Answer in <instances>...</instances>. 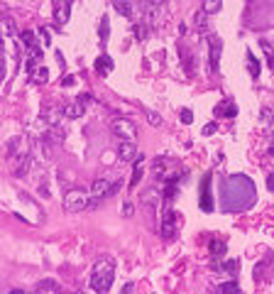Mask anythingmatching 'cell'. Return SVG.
<instances>
[{"label":"cell","instance_id":"28","mask_svg":"<svg viewBox=\"0 0 274 294\" xmlns=\"http://www.w3.org/2000/svg\"><path fill=\"white\" fill-rule=\"evenodd\" d=\"M191 120H193V113H191L189 108H186V110H181V123H186V125H189Z\"/></svg>","mask_w":274,"mask_h":294},{"label":"cell","instance_id":"29","mask_svg":"<svg viewBox=\"0 0 274 294\" xmlns=\"http://www.w3.org/2000/svg\"><path fill=\"white\" fill-rule=\"evenodd\" d=\"M213 132H215V125H213V123H208V125L203 127V135H213Z\"/></svg>","mask_w":274,"mask_h":294},{"label":"cell","instance_id":"21","mask_svg":"<svg viewBox=\"0 0 274 294\" xmlns=\"http://www.w3.org/2000/svg\"><path fill=\"white\" fill-rule=\"evenodd\" d=\"M206 18H208V13H206V10L196 15V25L201 27V32H206V30H208V27H206Z\"/></svg>","mask_w":274,"mask_h":294},{"label":"cell","instance_id":"32","mask_svg":"<svg viewBox=\"0 0 274 294\" xmlns=\"http://www.w3.org/2000/svg\"><path fill=\"white\" fill-rule=\"evenodd\" d=\"M123 292H125V294H132V292H135V284H125V289H123Z\"/></svg>","mask_w":274,"mask_h":294},{"label":"cell","instance_id":"16","mask_svg":"<svg viewBox=\"0 0 274 294\" xmlns=\"http://www.w3.org/2000/svg\"><path fill=\"white\" fill-rule=\"evenodd\" d=\"M220 292H223V294H237V292H240V284H237V282H225V284L220 287Z\"/></svg>","mask_w":274,"mask_h":294},{"label":"cell","instance_id":"8","mask_svg":"<svg viewBox=\"0 0 274 294\" xmlns=\"http://www.w3.org/2000/svg\"><path fill=\"white\" fill-rule=\"evenodd\" d=\"M208 42H211V66L215 69V66H218V59H220V40L211 37Z\"/></svg>","mask_w":274,"mask_h":294},{"label":"cell","instance_id":"30","mask_svg":"<svg viewBox=\"0 0 274 294\" xmlns=\"http://www.w3.org/2000/svg\"><path fill=\"white\" fill-rule=\"evenodd\" d=\"M123 213H125V216H132V213H135V209H132V204H125V209H123Z\"/></svg>","mask_w":274,"mask_h":294},{"label":"cell","instance_id":"13","mask_svg":"<svg viewBox=\"0 0 274 294\" xmlns=\"http://www.w3.org/2000/svg\"><path fill=\"white\" fill-rule=\"evenodd\" d=\"M54 20H57V22H62V25L69 20V0H66L64 5H59V8H57V13H54Z\"/></svg>","mask_w":274,"mask_h":294},{"label":"cell","instance_id":"33","mask_svg":"<svg viewBox=\"0 0 274 294\" xmlns=\"http://www.w3.org/2000/svg\"><path fill=\"white\" fill-rule=\"evenodd\" d=\"M74 84V76H64V86H71Z\"/></svg>","mask_w":274,"mask_h":294},{"label":"cell","instance_id":"34","mask_svg":"<svg viewBox=\"0 0 274 294\" xmlns=\"http://www.w3.org/2000/svg\"><path fill=\"white\" fill-rule=\"evenodd\" d=\"M149 3H152V5H157V8H159V5H164V3H167V0H149Z\"/></svg>","mask_w":274,"mask_h":294},{"label":"cell","instance_id":"20","mask_svg":"<svg viewBox=\"0 0 274 294\" xmlns=\"http://www.w3.org/2000/svg\"><path fill=\"white\" fill-rule=\"evenodd\" d=\"M223 270H225V272H230V274H237V272H240V265H237L235 260H228V262L223 265Z\"/></svg>","mask_w":274,"mask_h":294},{"label":"cell","instance_id":"12","mask_svg":"<svg viewBox=\"0 0 274 294\" xmlns=\"http://www.w3.org/2000/svg\"><path fill=\"white\" fill-rule=\"evenodd\" d=\"M220 8H223V0H206V3H203V10H206L208 15L220 13Z\"/></svg>","mask_w":274,"mask_h":294},{"label":"cell","instance_id":"17","mask_svg":"<svg viewBox=\"0 0 274 294\" xmlns=\"http://www.w3.org/2000/svg\"><path fill=\"white\" fill-rule=\"evenodd\" d=\"M147 120H149V125H154V127H159V125H162V115H159V113H154V110H147Z\"/></svg>","mask_w":274,"mask_h":294},{"label":"cell","instance_id":"31","mask_svg":"<svg viewBox=\"0 0 274 294\" xmlns=\"http://www.w3.org/2000/svg\"><path fill=\"white\" fill-rule=\"evenodd\" d=\"M267 187L274 191V174H269V177H267Z\"/></svg>","mask_w":274,"mask_h":294},{"label":"cell","instance_id":"2","mask_svg":"<svg viewBox=\"0 0 274 294\" xmlns=\"http://www.w3.org/2000/svg\"><path fill=\"white\" fill-rule=\"evenodd\" d=\"M113 132L120 137V140H137V127H135V123H130L127 118H118V120H113Z\"/></svg>","mask_w":274,"mask_h":294},{"label":"cell","instance_id":"22","mask_svg":"<svg viewBox=\"0 0 274 294\" xmlns=\"http://www.w3.org/2000/svg\"><path fill=\"white\" fill-rule=\"evenodd\" d=\"M140 177H142V167L137 165V167H135V172H132V179H130V189H135V187H137Z\"/></svg>","mask_w":274,"mask_h":294},{"label":"cell","instance_id":"23","mask_svg":"<svg viewBox=\"0 0 274 294\" xmlns=\"http://www.w3.org/2000/svg\"><path fill=\"white\" fill-rule=\"evenodd\" d=\"M101 42H108V18L101 20Z\"/></svg>","mask_w":274,"mask_h":294},{"label":"cell","instance_id":"25","mask_svg":"<svg viewBox=\"0 0 274 294\" xmlns=\"http://www.w3.org/2000/svg\"><path fill=\"white\" fill-rule=\"evenodd\" d=\"M247 64H250V74L257 76V74H259V64H254V57H252V54H247Z\"/></svg>","mask_w":274,"mask_h":294},{"label":"cell","instance_id":"19","mask_svg":"<svg viewBox=\"0 0 274 294\" xmlns=\"http://www.w3.org/2000/svg\"><path fill=\"white\" fill-rule=\"evenodd\" d=\"M47 79H49L47 69H44V66H37V69H35V81H42V84H44Z\"/></svg>","mask_w":274,"mask_h":294},{"label":"cell","instance_id":"1","mask_svg":"<svg viewBox=\"0 0 274 294\" xmlns=\"http://www.w3.org/2000/svg\"><path fill=\"white\" fill-rule=\"evenodd\" d=\"M113 279H115V260L113 257H101L96 262V267H93V274H91V289L105 294L110 289Z\"/></svg>","mask_w":274,"mask_h":294},{"label":"cell","instance_id":"5","mask_svg":"<svg viewBox=\"0 0 274 294\" xmlns=\"http://www.w3.org/2000/svg\"><path fill=\"white\" fill-rule=\"evenodd\" d=\"M27 52H30V54H27V69L35 71V69L40 66V62H42V49L35 44V47H27Z\"/></svg>","mask_w":274,"mask_h":294},{"label":"cell","instance_id":"3","mask_svg":"<svg viewBox=\"0 0 274 294\" xmlns=\"http://www.w3.org/2000/svg\"><path fill=\"white\" fill-rule=\"evenodd\" d=\"M64 204L69 211H81V209H88V196L81 191V189H69L66 196H64Z\"/></svg>","mask_w":274,"mask_h":294},{"label":"cell","instance_id":"7","mask_svg":"<svg viewBox=\"0 0 274 294\" xmlns=\"http://www.w3.org/2000/svg\"><path fill=\"white\" fill-rule=\"evenodd\" d=\"M96 71H98L101 76L110 74V71H113V59H110L108 54H101V57L96 59Z\"/></svg>","mask_w":274,"mask_h":294},{"label":"cell","instance_id":"18","mask_svg":"<svg viewBox=\"0 0 274 294\" xmlns=\"http://www.w3.org/2000/svg\"><path fill=\"white\" fill-rule=\"evenodd\" d=\"M147 30H149L147 25H135V40H140V42H142V40L147 37Z\"/></svg>","mask_w":274,"mask_h":294},{"label":"cell","instance_id":"4","mask_svg":"<svg viewBox=\"0 0 274 294\" xmlns=\"http://www.w3.org/2000/svg\"><path fill=\"white\" fill-rule=\"evenodd\" d=\"M118 157L123 162H135L140 157V150H137V145L135 140H120V147H118Z\"/></svg>","mask_w":274,"mask_h":294},{"label":"cell","instance_id":"15","mask_svg":"<svg viewBox=\"0 0 274 294\" xmlns=\"http://www.w3.org/2000/svg\"><path fill=\"white\" fill-rule=\"evenodd\" d=\"M3 35L5 37H13L15 35V22L10 18H3Z\"/></svg>","mask_w":274,"mask_h":294},{"label":"cell","instance_id":"24","mask_svg":"<svg viewBox=\"0 0 274 294\" xmlns=\"http://www.w3.org/2000/svg\"><path fill=\"white\" fill-rule=\"evenodd\" d=\"M22 42H25L27 47H35V32L25 30V32H22Z\"/></svg>","mask_w":274,"mask_h":294},{"label":"cell","instance_id":"9","mask_svg":"<svg viewBox=\"0 0 274 294\" xmlns=\"http://www.w3.org/2000/svg\"><path fill=\"white\" fill-rule=\"evenodd\" d=\"M64 115H66V118H81V115H84V103L79 101V103L66 105V108H64Z\"/></svg>","mask_w":274,"mask_h":294},{"label":"cell","instance_id":"10","mask_svg":"<svg viewBox=\"0 0 274 294\" xmlns=\"http://www.w3.org/2000/svg\"><path fill=\"white\" fill-rule=\"evenodd\" d=\"M174 221H176V218H174V213H171V211H167V216H164V228H162V233H164L167 238H171V235H174Z\"/></svg>","mask_w":274,"mask_h":294},{"label":"cell","instance_id":"26","mask_svg":"<svg viewBox=\"0 0 274 294\" xmlns=\"http://www.w3.org/2000/svg\"><path fill=\"white\" fill-rule=\"evenodd\" d=\"M211 252H213V255H223V252H225V245L218 243V240H213V243H211Z\"/></svg>","mask_w":274,"mask_h":294},{"label":"cell","instance_id":"11","mask_svg":"<svg viewBox=\"0 0 274 294\" xmlns=\"http://www.w3.org/2000/svg\"><path fill=\"white\" fill-rule=\"evenodd\" d=\"M37 292H62V287L54 282V279H42L37 284Z\"/></svg>","mask_w":274,"mask_h":294},{"label":"cell","instance_id":"14","mask_svg":"<svg viewBox=\"0 0 274 294\" xmlns=\"http://www.w3.org/2000/svg\"><path fill=\"white\" fill-rule=\"evenodd\" d=\"M215 113H218V115H225V118H235V115H237V108H235L232 103H225V105L215 108Z\"/></svg>","mask_w":274,"mask_h":294},{"label":"cell","instance_id":"27","mask_svg":"<svg viewBox=\"0 0 274 294\" xmlns=\"http://www.w3.org/2000/svg\"><path fill=\"white\" fill-rule=\"evenodd\" d=\"M18 145H20V137H13L10 145H8V155H15V152H18Z\"/></svg>","mask_w":274,"mask_h":294},{"label":"cell","instance_id":"6","mask_svg":"<svg viewBox=\"0 0 274 294\" xmlns=\"http://www.w3.org/2000/svg\"><path fill=\"white\" fill-rule=\"evenodd\" d=\"M110 182H105V179H96L93 182V187H91V194L93 196H98V199H103V196H108L110 194Z\"/></svg>","mask_w":274,"mask_h":294}]
</instances>
